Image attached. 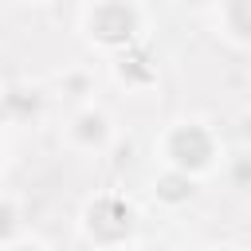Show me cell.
I'll return each instance as SVG.
<instances>
[{"label": "cell", "mask_w": 251, "mask_h": 251, "mask_svg": "<svg viewBox=\"0 0 251 251\" xmlns=\"http://www.w3.org/2000/svg\"><path fill=\"white\" fill-rule=\"evenodd\" d=\"M173 149H176V157H180L184 165H204V157H208V137H204L200 129H184V133H176Z\"/></svg>", "instance_id": "cell-1"}, {"label": "cell", "mask_w": 251, "mask_h": 251, "mask_svg": "<svg viewBox=\"0 0 251 251\" xmlns=\"http://www.w3.org/2000/svg\"><path fill=\"white\" fill-rule=\"evenodd\" d=\"M231 8H235V24L251 31V0H231Z\"/></svg>", "instance_id": "cell-2"}]
</instances>
